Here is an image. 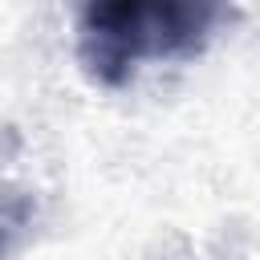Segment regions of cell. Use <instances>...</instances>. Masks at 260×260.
<instances>
[{
    "instance_id": "cell-1",
    "label": "cell",
    "mask_w": 260,
    "mask_h": 260,
    "mask_svg": "<svg viewBox=\"0 0 260 260\" xmlns=\"http://www.w3.org/2000/svg\"><path fill=\"white\" fill-rule=\"evenodd\" d=\"M207 24V0H81V57L102 81H122L142 57L191 49Z\"/></svg>"
},
{
    "instance_id": "cell-2",
    "label": "cell",
    "mask_w": 260,
    "mask_h": 260,
    "mask_svg": "<svg viewBox=\"0 0 260 260\" xmlns=\"http://www.w3.org/2000/svg\"><path fill=\"white\" fill-rule=\"evenodd\" d=\"M8 232H12V223L0 215V252H4V244H8Z\"/></svg>"
}]
</instances>
